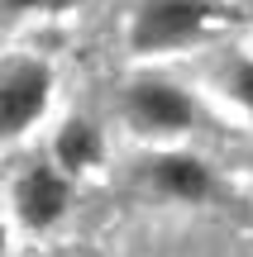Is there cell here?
<instances>
[{
    "label": "cell",
    "mask_w": 253,
    "mask_h": 257,
    "mask_svg": "<svg viewBox=\"0 0 253 257\" xmlns=\"http://www.w3.org/2000/svg\"><path fill=\"white\" fill-rule=\"evenodd\" d=\"M239 10L229 0H134L124 15V48L139 62H162L177 53H206Z\"/></svg>",
    "instance_id": "cell-1"
},
{
    "label": "cell",
    "mask_w": 253,
    "mask_h": 257,
    "mask_svg": "<svg viewBox=\"0 0 253 257\" xmlns=\"http://www.w3.org/2000/svg\"><path fill=\"white\" fill-rule=\"evenodd\" d=\"M120 119L143 148H158V143H187L191 134H201L210 110L206 91L187 86L172 72L139 67L134 76L120 81Z\"/></svg>",
    "instance_id": "cell-2"
},
{
    "label": "cell",
    "mask_w": 253,
    "mask_h": 257,
    "mask_svg": "<svg viewBox=\"0 0 253 257\" xmlns=\"http://www.w3.org/2000/svg\"><path fill=\"white\" fill-rule=\"evenodd\" d=\"M76 200V181L53 167V157L43 148H34L29 157L10 153V172H5V214H10V233L29 243H43L48 233H57L72 214Z\"/></svg>",
    "instance_id": "cell-3"
},
{
    "label": "cell",
    "mask_w": 253,
    "mask_h": 257,
    "mask_svg": "<svg viewBox=\"0 0 253 257\" xmlns=\"http://www.w3.org/2000/svg\"><path fill=\"white\" fill-rule=\"evenodd\" d=\"M53 100H57V67L48 62V53L10 48L0 62V134H5L10 153H19L38 134V124L53 114Z\"/></svg>",
    "instance_id": "cell-4"
},
{
    "label": "cell",
    "mask_w": 253,
    "mask_h": 257,
    "mask_svg": "<svg viewBox=\"0 0 253 257\" xmlns=\"http://www.w3.org/2000/svg\"><path fill=\"white\" fill-rule=\"evenodd\" d=\"M129 172H134V186H139L143 195H153V200H162V205H182V210L210 205V200H220V191H225L215 162L201 157L196 148H187V143L143 148V153L129 162Z\"/></svg>",
    "instance_id": "cell-5"
},
{
    "label": "cell",
    "mask_w": 253,
    "mask_h": 257,
    "mask_svg": "<svg viewBox=\"0 0 253 257\" xmlns=\"http://www.w3.org/2000/svg\"><path fill=\"white\" fill-rule=\"evenodd\" d=\"M43 153L53 157V167H62L72 181H81V176H96L105 167V157H110V138H105V124L96 119V114L72 110V114H62V119L48 128Z\"/></svg>",
    "instance_id": "cell-6"
},
{
    "label": "cell",
    "mask_w": 253,
    "mask_h": 257,
    "mask_svg": "<svg viewBox=\"0 0 253 257\" xmlns=\"http://www.w3.org/2000/svg\"><path fill=\"white\" fill-rule=\"evenodd\" d=\"M206 53L210 57L196 67V86L215 105H225L253 124V48L229 43V48H206Z\"/></svg>",
    "instance_id": "cell-7"
},
{
    "label": "cell",
    "mask_w": 253,
    "mask_h": 257,
    "mask_svg": "<svg viewBox=\"0 0 253 257\" xmlns=\"http://www.w3.org/2000/svg\"><path fill=\"white\" fill-rule=\"evenodd\" d=\"M76 0H5V15L10 24H24V19H53V15H67Z\"/></svg>",
    "instance_id": "cell-8"
},
{
    "label": "cell",
    "mask_w": 253,
    "mask_h": 257,
    "mask_svg": "<svg viewBox=\"0 0 253 257\" xmlns=\"http://www.w3.org/2000/svg\"><path fill=\"white\" fill-rule=\"evenodd\" d=\"M24 257H48V252H38V248H29V252H24Z\"/></svg>",
    "instance_id": "cell-9"
},
{
    "label": "cell",
    "mask_w": 253,
    "mask_h": 257,
    "mask_svg": "<svg viewBox=\"0 0 253 257\" xmlns=\"http://www.w3.org/2000/svg\"><path fill=\"white\" fill-rule=\"evenodd\" d=\"M248 176H253V162H248Z\"/></svg>",
    "instance_id": "cell-10"
}]
</instances>
